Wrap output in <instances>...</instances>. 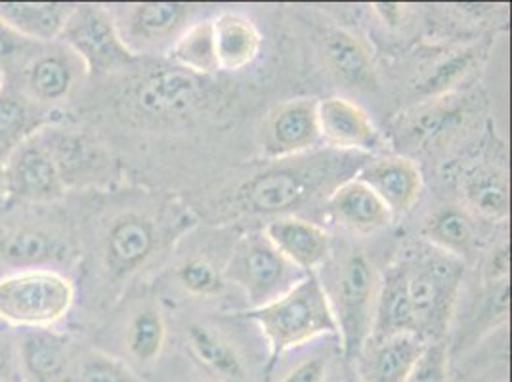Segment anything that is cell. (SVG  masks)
Wrapping results in <instances>:
<instances>
[{
    "mask_svg": "<svg viewBox=\"0 0 512 382\" xmlns=\"http://www.w3.org/2000/svg\"><path fill=\"white\" fill-rule=\"evenodd\" d=\"M211 22L220 71H241L255 62L262 46L255 23L237 12H224Z\"/></svg>",
    "mask_w": 512,
    "mask_h": 382,
    "instance_id": "7402d4cb",
    "label": "cell"
},
{
    "mask_svg": "<svg viewBox=\"0 0 512 382\" xmlns=\"http://www.w3.org/2000/svg\"><path fill=\"white\" fill-rule=\"evenodd\" d=\"M318 127L321 142L329 148L369 153L381 146L379 130L369 113L348 98L318 100Z\"/></svg>",
    "mask_w": 512,
    "mask_h": 382,
    "instance_id": "7c38bea8",
    "label": "cell"
},
{
    "mask_svg": "<svg viewBox=\"0 0 512 382\" xmlns=\"http://www.w3.org/2000/svg\"><path fill=\"white\" fill-rule=\"evenodd\" d=\"M323 56L331 71L346 83L371 88L377 83L371 52L352 33L337 29L325 35Z\"/></svg>",
    "mask_w": 512,
    "mask_h": 382,
    "instance_id": "cb8c5ba5",
    "label": "cell"
},
{
    "mask_svg": "<svg viewBox=\"0 0 512 382\" xmlns=\"http://www.w3.org/2000/svg\"><path fill=\"white\" fill-rule=\"evenodd\" d=\"M75 302L69 277L52 268L14 270L0 277V323L12 329H54Z\"/></svg>",
    "mask_w": 512,
    "mask_h": 382,
    "instance_id": "3957f363",
    "label": "cell"
},
{
    "mask_svg": "<svg viewBox=\"0 0 512 382\" xmlns=\"http://www.w3.org/2000/svg\"><path fill=\"white\" fill-rule=\"evenodd\" d=\"M65 382H138L128 361L102 350H85L75 354Z\"/></svg>",
    "mask_w": 512,
    "mask_h": 382,
    "instance_id": "4dcf8cb0",
    "label": "cell"
},
{
    "mask_svg": "<svg viewBox=\"0 0 512 382\" xmlns=\"http://www.w3.org/2000/svg\"><path fill=\"white\" fill-rule=\"evenodd\" d=\"M58 41L83 62L86 73H115L136 60L104 6H73Z\"/></svg>",
    "mask_w": 512,
    "mask_h": 382,
    "instance_id": "5b68a950",
    "label": "cell"
},
{
    "mask_svg": "<svg viewBox=\"0 0 512 382\" xmlns=\"http://www.w3.org/2000/svg\"><path fill=\"white\" fill-rule=\"evenodd\" d=\"M192 6L182 2H144L128 6L123 16H113L123 41L132 54H138V48H148L163 43L176 35L184 22L188 20Z\"/></svg>",
    "mask_w": 512,
    "mask_h": 382,
    "instance_id": "9a60e30c",
    "label": "cell"
},
{
    "mask_svg": "<svg viewBox=\"0 0 512 382\" xmlns=\"http://www.w3.org/2000/svg\"><path fill=\"white\" fill-rule=\"evenodd\" d=\"M327 207L333 220L354 234L369 235L383 232L394 220L381 197L356 176L344 180L331 191Z\"/></svg>",
    "mask_w": 512,
    "mask_h": 382,
    "instance_id": "ac0fdd59",
    "label": "cell"
},
{
    "mask_svg": "<svg viewBox=\"0 0 512 382\" xmlns=\"http://www.w3.org/2000/svg\"><path fill=\"white\" fill-rule=\"evenodd\" d=\"M60 255V237L43 226H22L0 239V260L18 270L50 268Z\"/></svg>",
    "mask_w": 512,
    "mask_h": 382,
    "instance_id": "d4e9b609",
    "label": "cell"
},
{
    "mask_svg": "<svg viewBox=\"0 0 512 382\" xmlns=\"http://www.w3.org/2000/svg\"><path fill=\"white\" fill-rule=\"evenodd\" d=\"M262 232L278 249L279 255L304 276L316 274L331 253L327 230L299 216H279Z\"/></svg>",
    "mask_w": 512,
    "mask_h": 382,
    "instance_id": "5bb4252c",
    "label": "cell"
},
{
    "mask_svg": "<svg viewBox=\"0 0 512 382\" xmlns=\"http://www.w3.org/2000/svg\"><path fill=\"white\" fill-rule=\"evenodd\" d=\"M427 339L417 333H400L369 339L354 356L358 382H406Z\"/></svg>",
    "mask_w": 512,
    "mask_h": 382,
    "instance_id": "4fadbf2b",
    "label": "cell"
},
{
    "mask_svg": "<svg viewBox=\"0 0 512 382\" xmlns=\"http://www.w3.org/2000/svg\"><path fill=\"white\" fill-rule=\"evenodd\" d=\"M295 270L297 268L279 255L264 232H260L245 235L237 241L226 266V277L243 291L251 308H260L299 281Z\"/></svg>",
    "mask_w": 512,
    "mask_h": 382,
    "instance_id": "8992f818",
    "label": "cell"
},
{
    "mask_svg": "<svg viewBox=\"0 0 512 382\" xmlns=\"http://www.w3.org/2000/svg\"><path fill=\"white\" fill-rule=\"evenodd\" d=\"M0 382H23L16 331L0 329Z\"/></svg>",
    "mask_w": 512,
    "mask_h": 382,
    "instance_id": "d590c367",
    "label": "cell"
},
{
    "mask_svg": "<svg viewBox=\"0 0 512 382\" xmlns=\"http://www.w3.org/2000/svg\"><path fill=\"white\" fill-rule=\"evenodd\" d=\"M167 342V323L161 308L153 302L140 306L128 321L125 346L130 361L128 365H136L148 369L161 358Z\"/></svg>",
    "mask_w": 512,
    "mask_h": 382,
    "instance_id": "484cf974",
    "label": "cell"
},
{
    "mask_svg": "<svg viewBox=\"0 0 512 382\" xmlns=\"http://www.w3.org/2000/svg\"><path fill=\"white\" fill-rule=\"evenodd\" d=\"M318 100L299 98L276 107L262 130V153L274 161H287L320 144Z\"/></svg>",
    "mask_w": 512,
    "mask_h": 382,
    "instance_id": "9c48e42d",
    "label": "cell"
},
{
    "mask_svg": "<svg viewBox=\"0 0 512 382\" xmlns=\"http://www.w3.org/2000/svg\"><path fill=\"white\" fill-rule=\"evenodd\" d=\"M188 382H197V381H188Z\"/></svg>",
    "mask_w": 512,
    "mask_h": 382,
    "instance_id": "ab89813d",
    "label": "cell"
},
{
    "mask_svg": "<svg viewBox=\"0 0 512 382\" xmlns=\"http://www.w3.org/2000/svg\"><path fill=\"white\" fill-rule=\"evenodd\" d=\"M178 281L186 293L193 297H214L224 287V277L213 262L205 258H192L178 270Z\"/></svg>",
    "mask_w": 512,
    "mask_h": 382,
    "instance_id": "d6a6232c",
    "label": "cell"
},
{
    "mask_svg": "<svg viewBox=\"0 0 512 382\" xmlns=\"http://www.w3.org/2000/svg\"><path fill=\"white\" fill-rule=\"evenodd\" d=\"M172 62L178 69L195 77H209L220 71L214 48L213 22L192 23L184 27L169 50Z\"/></svg>",
    "mask_w": 512,
    "mask_h": 382,
    "instance_id": "4316f807",
    "label": "cell"
},
{
    "mask_svg": "<svg viewBox=\"0 0 512 382\" xmlns=\"http://www.w3.org/2000/svg\"><path fill=\"white\" fill-rule=\"evenodd\" d=\"M197 88V77L188 71H157L138 86L136 104L146 115H171L192 104Z\"/></svg>",
    "mask_w": 512,
    "mask_h": 382,
    "instance_id": "603a6c76",
    "label": "cell"
},
{
    "mask_svg": "<svg viewBox=\"0 0 512 382\" xmlns=\"http://www.w3.org/2000/svg\"><path fill=\"white\" fill-rule=\"evenodd\" d=\"M23 382H65L75 358L73 342L56 329H16Z\"/></svg>",
    "mask_w": 512,
    "mask_h": 382,
    "instance_id": "30bf717a",
    "label": "cell"
},
{
    "mask_svg": "<svg viewBox=\"0 0 512 382\" xmlns=\"http://www.w3.org/2000/svg\"><path fill=\"white\" fill-rule=\"evenodd\" d=\"M308 193V178L302 170L276 167L247 180L237 190V203L243 211L281 214L297 207Z\"/></svg>",
    "mask_w": 512,
    "mask_h": 382,
    "instance_id": "e0dca14e",
    "label": "cell"
},
{
    "mask_svg": "<svg viewBox=\"0 0 512 382\" xmlns=\"http://www.w3.org/2000/svg\"><path fill=\"white\" fill-rule=\"evenodd\" d=\"M193 360L214 382H249V367L230 340L203 323L186 329Z\"/></svg>",
    "mask_w": 512,
    "mask_h": 382,
    "instance_id": "44dd1931",
    "label": "cell"
},
{
    "mask_svg": "<svg viewBox=\"0 0 512 382\" xmlns=\"http://www.w3.org/2000/svg\"><path fill=\"white\" fill-rule=\"evenodd\" d=\"M157 234L153 222L142 214L115 218L104 239V266L111 277H125L140 268L155 251Z\"/></svg>",
    "mask_w": 512,
    "mask_h": 382,
    "instance_id": "2e32d148",
    "label": "cell"
},
{
    "mask_svg": "<svg viewBox=\"0 0 512 382\" xmlns=\"http://www.w3.org/2000/svg\"><path fill=\"white\" fill-rule=\"evenodd\" d=\"M448 344L442 339L427 340L419 358L413 363L406 382H449Z\"/></svg>",
    "mask_w": 512,
    "mask_h": 382,
    "instance_id": "1f68e13d",
    "label": "cell"
},
{
    "mask_svg": "<svg viewBox=\"0 0 512 382\" xmlns=\"http://www.w3.org/2000/svg\"><path fill=\"white\" fill-rule=\"evenodd\" d=\"M16 69L20 85L14 90L41 111L64 104L86 73L83 62L60 41L35 44Z\"/></svg>",
    "mask_w": 512,
    "mask_h": 382,
    "instance_id": "52a82bcc",
    "label": "cell"
},
{
    "mask_svg": "<svg viewBox=\"0 0 512 382\" xmlns=\"http://www.w3.org/2000/svg\"><path fill=\"white\" fill-rule=\"evenodd\" d=\"M4 88H6V75L0 71V94H2Z\"/></svg>",
    "mask_w": 512,
    "mask_h": 382,
    "instance_id": "74e56055",
    "label": "cell"
},
{
    "mask_svg": "<svg viewBox=\"0 0 512 382\" xmlns=\"http://www.w3.org/2000/svg\"><path fill=\"white\" fill-rule=\"evenodd\" d=\"M354 382H358V381H354Z\"/></svg>",
    "mask_w": 512,
    "mask_h": 382,
    "instance_id": "60d3db41",
    "label": "cell"
},
{
    "mask_svg": "<svg viewBox=\"0 0 512 382\" xmlns=\"http://www.w3.org/2000/svg\"><path fill=\"white\" fill-rule=\"evenodd\" d=\"M73 4L60 2H0V23L25 41L37 44L56 43Z\"/></svg>",
    "mask_w": 512,
    "mask_h": 382,
    "instance_id": "ffe728a7",
    "label": "cell"
},
{
    "mask_svg": "<svg viewBox=\"0 0 512 382\" xmlns=\"http://www.w3.org/2000/svg\"><path fill=\"white\" fill-rule=\"evenodd\" d=\"M402 262L417 333L427 340L442 339L461 291L465 262L430 243Z\"/></svg>",
    "mask_w": 512,
    "mask_h": 382,
    "instance_id": "7a4b0ae2",
    "label": "cell"
},
{
    "mask_svg": "<svg viewBox=\"0 0 512 382\" xmlns=\"http://www.w3.org/2000/svg\"><path fill=\"white\" fill-rule=\"evenodd\" d=\"M465 193L476 213L490 220H505L511 209L509 184L491 169L474 170L465 182Z\"/></svg>",
    "mask_w": 512,
    "mask_h": 382,
    "instance_id": "f546056e",
    "label": "cell"
},
{
    "mask_svg": "<svg viewBox=\"0 0 512 382\" xmlns=\"http://www.w3.org/2000/svg\"><path fill=\"white\" fill-rule=\"evenodd\" d=\"M0 188H2V176H0Z\"/></svg>",
    "mask_w": 512,
    "mask_h": 382,
    "instance_id": "f35d334b",
    "label": "cell"
},
{
    "mask_svg": "<svg viewBox=\"0 0 512 382\" xmlns=\"http://www.w3.org/2000/svg\"><path fill=\"white\" fill-rule=\"evenodd\" d=\"M41 127V109L27 102L14 88L0 94V165L8 153Z\"/></svg>",
    "mask_w": 512,
    "mask_h": 382,
    "instance_id": "83f0119b",
    "label": "cell"
},
{
    "mask_svg": "<svg viewBox=\"0 0 512 382\" xmlns=\"http://www.w3.org/2000/svg\"><path fill=\"white\" fill-rule=\"evenodd\" d=\"M331 375L333 358L327 352H312L279 369L268 382H331Z\"/></svg>",
    "mask_w": 512,
    "mask_h": 382,
    "instance_id": "836d02e7",
    "label": "cell"
},
{
    "mask_svg": "<svg viewBox=\"0 0 512 382\" xmlns=\"http://www.w3.org/2000/svg\"><path fill=\"white\" fill-rule=\"evenodd\" d=\"M243 318L255 323L266 342L270 354L268 367L321 337L339 340L329 293L316 274L300 277L291 289L272 302L243 312Z\"/></svg>",
    "mask_w": 512,
    "mask_h": 382,
    "instance_id": "6da1fadb",
    "label": "cell"
},
{
    "mask_svg": "<svg viewBox=\"0 0 512 382\" xmlns=\"http://www.w3.org/2000/svg\"><path fill=\"white\" fill-rule=\"evenodd\" d=\"M356 178L381 197L394 218L409 213L423 191L419 165L402 155L377 157L365 163Z\"/></svg>",
    "mask_w": 512,
    "mask_h": 382,
    "instance_id": "8fae6325",
    "label": "cell"
},
{
    "mask_svg": "<svg viewBox=\"0 0 512 382\" xmlns=\"http://www.w3.org/2000/svg\"><path fill=\"white\" fill-rule=\"evenodd\" d=\"M35 44L25 41L4 23H0V71L6 75L8 69H16Z\"/></svg>",
    "mask_w": 512,
    "mask_h": 382,
    "instance_id": "e575fe53",
    "label": "cell"
},
{
    "mask_svg": "<svg viewBox=\"0 0 512 382\" xmlns=\"http://www.w3.org/2000/svg\"><path fill=\"white\" fill-rule=\"evenodd\" d=\"M400 333H417L407 291L406 266L402 260L390 266L379 281L369 339H383Z\"/></svg>",
    "mask_w": 512,
    "mask_h": 382,
    "instance_id": "d6986e66",
    "label": "cell"
},
{
    "mask_svg": "<svg viewBox=\"0 0 512 382\" xmlns=\"http://www.w3.org/2000/svg\"><path fill=\"white\" fill-rule=\"evenodd\" d=\"M402 8L400 4H375V12L381 16V20L388 25L400 23L402 18Z\"/></svg>",
    "mask_w": 512,
    "mask_h": 382,
    "instance_id": "8d00e7d4",
    "label": "cell"
},
{
    "mask_svg": "<svg viewBox=\"0 0 512 382\" xmlns=\"http://www.w3.org/2000/svg\"><path fill=\"white\" fill-rule=\"evenodd\" d=\"M2 190L27 203H54L67 191L60 167L41 128L12 149L0 165Z\"/></svg>",
    "mask_w": 512,
    "mask_h": 382,
    "instance_id": "ba28073f",
    "label": "cell"
},
{
    "mask_svg": "<svg viewBox=\"0 0 512 382\" xmlns=\"http://www.w3.org/2000/svg\"><path fill=\"white\" fill-rule=\"evenodd\" d=\"M381 276L363 253H352L342 262L331 300L339 327V342L346 358L362 350L371 335L375 298Z\"/></svg>",
    "mask_w": 512,
    "mask_h": 382,
    "instance_id": "277c9868",
    "label": "cell"
},
{
    "mask_svg": "<svg viewBox=\"0 0 512 382\" xmlns=\"http://www.w3.org/2000/svg\"><path fill=\"white\" fill-rule=\"evenodd\" d=\"M425 235L432 247L461 260L474 245V226L469 214L457 207H444L432 214L428 218Z\"/></svg>",
    "mask_w": 512,
    "mask_h": 382,
    "instance_id": "f1b7e54d",
    "label": "cell"
}]
</instances>
